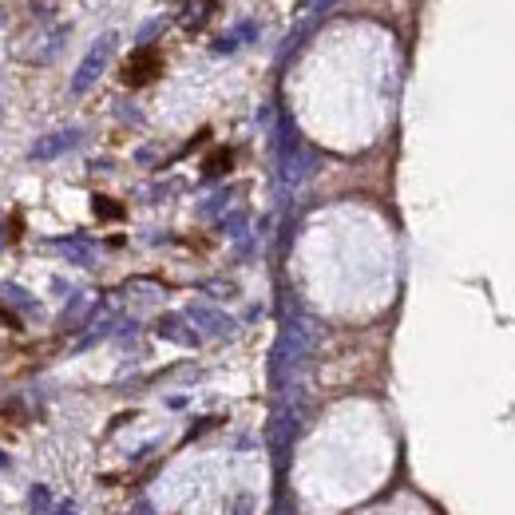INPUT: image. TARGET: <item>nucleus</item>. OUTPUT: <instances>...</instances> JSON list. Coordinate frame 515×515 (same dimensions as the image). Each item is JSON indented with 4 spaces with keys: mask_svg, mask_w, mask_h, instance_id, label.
<instances>
[{
    "mask_svg": "<svg viewBox=\"0 0 515 515\" xmlns=\"http://www.w3.org/2000/svg\"><path fill=\"white\" fill-rule=\"evenodd\" d=\"M293 441H298V413L293 408H278L270 421V448L274 452H285Z\"/></svg>",
    "mask_w": 515,
    "mask_h": 515,
    "instance_id": "nucleus-2",
    "label": "nucleus"
},
{
    "mask_svg": "<svg viewBox=\"0 0 515 515\" xmlns=\"http://www.w3.org/2000/svg\"><path fill=\"white\" fill-rule=\"evenodd\" d=\"M75 135H56V139H48V143H40V147H36V155H60L64 147H68Z\"/></svg>",
    "mask_w": 515,
    "mask_h": 515,
    "instance_id": "nucleus-5",
    "label": "nucleus"
},
{
    "mask_svg": "<svg viewBox=\"0 0 515 515\" xmlns=\"http://www.w3.org/2000/svg\"><path fill=\"white\" fill-rule=\"evenodd\" d=\"M64 515H75V511H64Z\"/></svg>",
    "mask_w": 515,
    "mask_h": 515,
    "instance_id": "nucleus-9",
    "label": "nucleus"
},
{
    "mask_svg": "<svg viewBox=\"0 0 515 515\" xmlns=\"http://www.w3.org/2000/svg\"><path fill=\"white\" fill-rule=\"evenodd\" d=\"M159 333L170 337V341H187V345H195V333H190L179 318H163V321H159Z\"/></svg>",
    "mask_w": 515,
    "mask_h": 515,
    "instance_id": "nucleus-4",
    "label": "nucleus"
},
{
    "mask_svg": "<svg viewBox=\"0 0 515 515\" xmlns=\"http://www.w3.org/2000/svg\"><path fill=\"white\" fill-rule=\"evenodd\" d=\"M95 211H100L103 218H119V214H123V206H116V203H108V198H95Z\"/></svg>",
    "mask_w": 515,
    "mask_h": 515,
    "instance_id": "nucleus-7",
    "label": "nucleus"
},
{
    "mask_svg": "<svg viewBox=\"0 0 515 515\" xmlns=\"http://www.w3.org/2000/svg\"><path fill=\"white\" fill-rule=\"evenodd\" d=\"M159 72H163V56H159L155 48H139V52L123 64V83H127V88H143V83H151Z\"/></svg>",
    "mask_w": 515,
    "mask_h": 515,
    "instance_id": "nucleus-1",
    "label": "nucleus"
},
{
    "mask_svg": "<svg viewBox=\"0 0 515 515\" xmlns=\"http://www.w3.org/2000/svg\"><path fill=\"white\" fill-rule=\"evenodd\" d=\"M4 464H8V456H4V452H0V468H4Z\"/></svg>",
    "mask_w": 515,
    "mask_h": 515,
    "instance_id": "nucleus-8",
    "label": "nucleus"
},
{
    "mask_svg": "<svg viewBox=\"0 0 515 515\" xmlns=\"http://www.w3.org/2000/svg\"><path fill=\"white\" fill-rule=\"evenodd\" d=\"M108 52H111V36L92 48V56H88V60H83L80 75H75V92L92 88V83H95V75H100V72H103V64H108Z\"/></svg>",
    "mask_w": 515,
    "mask_h": 515,
    "instance_id": "nucleus-3",
    "label": "nucleus"
},
{
    "mask_svg": "<svg viewBox=\"0 0 515 515\" xmlns=\"http://www.w3.org/2000/svg\"><path fill=\"white\" fill-rule=\"evenodd\" d=\"M195 321H203L206 329H226V321L218 318V313H211V310H195Z\"/></svg>",
    "mask_w": 515,
    "mask_h": 515,
    "instance_id": "nucleus-6",
    "label": "nucleus"
}]
</instances>
